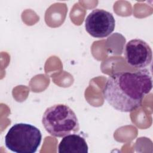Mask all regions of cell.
<instances>
[{
	"label": "cell",
	"mask_w": 153,
	"mask_h": 153,
	"mask_svg": "<svg viewBox=\"0 0 153 153\" xmlns=\"http://www.w3.org/2000/svg\"><path fill=\"white\" fill-rule=\"evenodd\" d=\"M152 88V79L146 69L136 72H120L110 75L103 88L106 101L115 109L129 112L141 106Z\"/></svg>",
	"instance_id": "6da1fadb"
},
{
	"label": "cell",
	"mask_w": 153,
	"mask_h": 153,
	"mask_svg": "<svg viewBox=\"0 0 153 153\" xmlns=\"http://www.w3.org/2000/svg\"><path fill=\"white\" fill-rule=\"evenodd\" d=\"M42 123L45 130L56 137H63L79 130L76 115L69 106L64 104H56L48 108L42 115Z\"/></svg>",
	"instance_id": "7a4b0ae2"
},
{
	"label": "cell",
	"mask_w": 153,
	"mask_h": 153,
	"mask_svg": "<svg viewBox=\"0 0 153 153\" xmlns=\"http://www.w3.org/2000/svg\"><path fill=\"white\" fill-rule=\"evenodd\" d=\"M112 14L103 9L93 10L85 20L86 31L93 37L102 38L109 35L115 29Z\"/></svg>",
	"instance_id": "277c9868"
},
{
	"label": "cell",
	"mask_w": 153,
	"mask_h": 153,
	"mask_svg": "<svg viewBox=\"0 0 153 153\" xmlns=\"http://www.w3.org/2000/svg\"><path fill=\"white\" fill-rule=\"evenodd\" d=\"M124 56L130 66L143 69L151 64L152 51L151 47L145 41L133 39L126 43L124 48Z\"/></svg>",
	"instance_id": "5b68a950"
},
{
	"label": "cell",
	"mask_w": 153,
	"mask_h": 153,
	"mask_svg": "<svg viewBox=\"0 0 153 153\" xmlns=\"http://www.w3.org/2000/svg\"><path fill=\"white\" fill-rule=\"evenodd\" d=\"M42 140L41 131L35 126L24 123L14 124L5 136V145L16 153H34Z\"/></svg>",
	"instance_id": "3957f363"
},
{
	"label": "cell",
	"mask_w": 153,
	"mask_h": 153,
	"mask_svg": "<svg viewBox=\"0 0 153 153\" xmlns=\"http://www.w3.org/2000/svg\"><path fill=\"white\" fill-rule=\"evenodd\" d=\"M59 153H88V148L85 139L76 134L63 137L58 146Z\"/></svg>",
	"instance_id": "8992f818"
}]
</instances>
